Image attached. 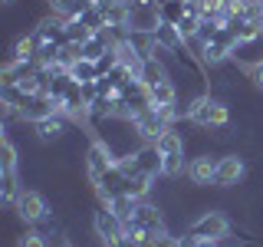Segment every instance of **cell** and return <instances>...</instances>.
<instances>
[{"mask_svg":"<svg viewBox=\"0 0 263 247\" xmlns=\"http://www.w3.org/2000/svg\"><path fill=\"white\" fill-rule=\"evenodd\" d=\"M184 231L191 237H197V241H217L220 244L230 231H234V224H230V218H227L224 211H201Z\"/></svg>","mask_w":263,"mask_h":247,"instance_id":"6da1fadb","label":"cell"},{"mask_svg":"<svg viewBox=\"0 0 263 247\" xmlns=\"http://www.w3.org/2000/svg\"><path fill=\"white\" fill-rule=\"evenodd\" d=\"M125 231H135V234H161V231H168V218H164V211L158 204H152L145 198V201L135 204L132 218H125Z\"/></svg>","mask_w":263,"mask_h":247,"instance_id":"7a4b0ae2","label":"cell"},{"mask_svg":"<svg viewBox=\"0 0 263 247\" xmlns=\"http://www.w3.org/2000/svg\"><path fill=\"white\" fill-rule=\"evenodd\" d=\"M16 218L23 221V224H30V227H36V224H43V221L49 218V201L40 191H33V188H23V195H20V201H16Z\"/></svg>","mask_w":263,"mask_h":247,"instance_id":"3957f363","label":"cell"},{"mask_svg":"<svg viewBox=\"0 0 263 247\" xmlns=\"http://www.w3.org/2000/svg\"><path fill=\"white\" fill-rule=\"evenodd\" d=\"M92 231H96V237L105 247H112L122 234H125V221H122L109 204H99V208L92 211Z\"/></svg>","mask_w":263,"mask_h":247,"instance_id":"277c9868","label":"cell"},{"mask_svg":"<svg viewBox=\"0 0 263 247\" xmlns=\"http://www.w3.org/2000/svg\"><path fill=\"white\" fill-rule=\"evenodd\" d=\"M161 27V10L155 0H135L128 10V30L132 33H155Z\"/></svg>","mask_w":263,"mask_h":247,"instance_id":"5b68a950","label":"cell"},{"mask_svg":"<svg viewBox=\"0 0 263 247\" xmlns=\"http://www.w3.org/2000/svg\"><path fill=\"white\" fill-rule=\"evenodd\" d=\"M69 122L72 119H66L63 112H56V115H46V119H40V122H33V138H36L40 145H60L66 135H69Z\"/></svg>","mask_w":263,"mask_h":247,"instance_id":"8992f818","label":"cell"},{"mask_svg":"<svg viewBox=\"0 0 263 247\" xmlns=\"http://www.w3.org/2000/svg\"><path fill=\"white\" fill-rule=\"evenodd\" d=\"M171 126H175V122H171L164 112H158L155 105H148L145 112L135 115V129H138V138H142V142H158Z\"/></svg>","mask_w":263,"mask_h":247,"instance_id":"52a82bcc","label":"cell"},{"mask_svg":"<svg viewBox=\"0 0 263 247\" xmlns=\"http://www.w3.org/2000/svg\"><path fill=\"white\" fill-rule=\"evenodd\" d=\"M217 165H220V155H214V152H197L194 158L187 162V181H191L194 188L214 185V178H217Z\"/></svg>","mask_w":263,"mask_h":247,"instance_id":"ba28073f","label":"cell"},{"mask_svg":"<svg viewBox=\"0 0 263 247\" xmlns=\"http://www.w3.org/2000/svg\"><path fill=\"white\" fill-rule=\"evenodd\" d=\"M115 162H119V158H115V152L105 142H99V138L89 142V148H86V175H89V181L102 178Z\"/></svg>","mask_w":263,"mask_h":247,"instance_id":"9c48e42d","label":"cell"},{"mask_svg":"<svg viewBox=\"0 0 263 247\" xmlns=\"http://www.w3.org/2000/svg\"><path fill=\"white\" fill-rule=\"evenodd\" d=\"M247 175V162L240 158L237 152H227L220 155V165H217V178H214V188H237Z\"/></svg>","mask_w":263,"mask_h":247,"instance_id":"30bf717a","label":"cell"},{"mask_svg":"<svg viewBox=\"0 0 263 247\" xmlns=\"http://www.w3.org/2000/svg\"><path fill=\"white\" fill-rule=\"evenodd\" d=\"M135 162H138V171H145V175H152L155 181L161 178V168H164V155L158 152V145L155 142H142L135 148Z\"/></svg>","mask_w":263,"mask_h":247,"instance_id":"8fae6325","label":"cell"},{"mask_svg":"<svg viewBox=\"0 0 263 247\" xmlns=\"http://www.w3.org/2000/svg\"><path fill=\"white\" fill-rule=\"evenodd\" d=\"M155 43H158L161 49H168V53H184L187 40L181 37L178 27H171V23H161V27L155 30Z\"/></svg>","mask_w":263,"mask_h":247,"instance_id":"7c38bea8","label":"cell"},{"mask_svg":"<svg viewBox=\"0 0 263 247\" xmlns=\"http://www.w3.org/2000/svg\"><path fill=\"white\" fill-rule=\"evenodd\" d=\"M43 40L36 37V30H30V33H23V37H16L13 40V46H10V56L7 60H36V49Z\"/></svg>","mask_w":263,"mask_h":247,"instance_id":"4fadbf2b","label":"cell"},{"mask_svg":"<svg viewBox=\"0 0 263 247\" xmlns=\"http://www.w3.org/2000/svg\"><path fill=\"white\" fill-rule=\"evenodd\" d=\"M20 195H23V188H20V175H16V171L0 178V201H4V208L13 211L16 201H20Z\"/></svg>","mask_w":263,"mask_h":247,"instance_id":"5bb4252c","label":"cell"},{"mask_svg":"<svg viewBox=\"0 0 263 247\" xmlns=\"http://www.w3.org/2000/svg\"><path fill=\"white\" fill-rule=\"evenodd\" d=\"M16 165H20V152H16L13 138L4 135V142H0V175H10V171H16Z\"/></svg>","mask_w":263,"mask_h":247,"instance_id":"9a60e30c","label":"cell"},{"mask_svg":"<svg viewBox=\"0 0 263 247\" xmlns=\"http://www.w3.org/2000/svg\"><path fill=\"white\" fill-rule=\"evenodd\" d=\"M152 175H145V171H135V175H128V188H125V191L132 195V198H135V201H145V198L148 195H152Z\"/></svg>","mask_w":263,"mask_h":247,"instance_id":"2e32d148","label":"cell"},{"mask_svg":"<svg viewBox=\"0 0 263 247\" xmlns=\"http://www.w3.org/2000/svg\"><path fill=\"white\" fill-rule=\"evenodd\" d=\"M161 10V23H171V27H178L181 16L187 13V0H168V4L158 7Z\"/></svg>","mask_w":263,"mask_h":247,"instance_id":"e0dca14e","label":"cell"},{"mask_svg":"<svg viewBox=\"0 0 263 247\" xmlns=\"http://www.w3.org/2000/svg\"><path fill=\"white\" fill-rule=\"evenodd\" d=\"M158 152L161 155H171V152H184V135H181V132H175V126H171L168 132H164V135L158 138Z\"/></svg>","mask_w":263,"mask_h":247,"instance_id":"ac0fdd59","label":"cell"},{"mask_svg":"<svg viewBox=\"0 0 263 247\" xmlns=\"http://www.w3.org/2000/svg\"><path fill=\"white\" fill-rule=\"evenodd\" d=\"M69 73H72V79H76V82H96V79H99L96 63H92V60H86V56H82V60L72 66Z\"/></svg>","mask_w":263,"mask_h":247,"instance_id":"d6986e66","label":"cell"},{"mask_svg":"<svg viewBox=\"0 0 263 247\" xmlns=\"http://www.w3.org/2000/svg\"><path fill=\"white\" fill-rule=\"evenodd\" d=\"M181 171H187V165H184V152H171V155H164L161 178H178Z\"/></svg>","mask_w":263,"mask_h":247,"instance_id":"ffe728a7","label":"cell"},{"mask_svg":"<svg viewBox=\"0 0 263 247\" xmlns=\"http://www.w3.org/2000/svg\"><path fill=\"white\" fill-rule=\"evenodd\" d=\"M201 20H204V16H197V13H184V16H181V23H178L181 37H184V40H194L197 30H201Z\"/></svg>","mask_w":263,"mask_h":247,"instance_id":"44dd1931","label":"cell"},{"mask_svg":"<svg viewBox=\"0 0 263 247\" xmlns=\"http://www.w3.org/2000/svg\"><path fill=\"white\" fill-rule=\"evenodd\" d=\"M16 247H49V237L43 231H23V234L16 237Z\"/></svg>","mask_w":263,"mask_h":247,"instance_id":"7402d4cb","label":"cell"},{"mask_svg":"<svg viewBox=\"0 0 263 247\" xmlns=\"http://www.w3.org/2000/svg\"><path fill=\"white\" fill-rule=\"evenodd\" d=\"M122 60H119V49H109V53H102V56H99V60H96V69H99V76H105V73H112L115 69V66H119Z\"/></svg>","mask_w":263,"mask_h":247,"instance_id":"603a6c76","label":"cell"},{"mask_svg":"<svg viewBox=\"0 0 263 247\" xmlns=\"http://www.w3.org/2000/svg\"><path fill=\"white\" fill-rule=\"evenodd\" d=\"M89 37H92V30H86L79 20H69V23H66V40H72V43H86Z\"/></svg>","mask_w":263,"mask_h":247,"instance_id":"cb8c5ba5","label":"cell"},{"mask_svg":"<svg viewBox=\"0 0 263 247\" xmlns=\"http://www.w3.org/2000/svg\"><path fill=\"white\" fill-rule=\"evenodd\" d=\"M243 76L250 79V86H253V89H263V60H260V63H253V66H247Z\"/></svg>","mask_w":263,"mask_h":247,"instance_id":"d4e9b609","label":"cell"},{"mask_svg":"<svg viewBox=\"0 0 263 247\" xmlns=\"http://www.w3.org/2000/svg\"><path fill=\"white\" fill-rule=\"evenodd\" d=\"M155 247H181V244H178V234L161 231V234H158V244H155Z\"/></svg>","mask_w":263,"mask_h":247,"instance_id":"484cf974","label":"cell"},{"mask_svg":"<svg viewBox=\"0 0 263 247\" xmlns=\"http://www.w3.org/2000/svg\"><path fill=\"white\" fill-rule=\"evenodd\" d=\"M0 4H4V7H10V4H16V0H0Z\"/></svg>","mask_w":263,"mask_h":247,"instance_id":"4316f807","label":"cell"}]
</instances>
